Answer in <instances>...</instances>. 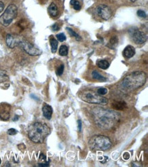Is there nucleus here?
I'll return each mask as SVG.
<instances>
[{
    "label": "nucleus",
    "instance_id": "1",
    "mask_svg": "<svg viewBox=\"0 0 148 167\" xmlns=\"http://www.w3.org/2000/svg\"><path fill=\"white\" fill-rule=\"evenodd\" d=\"M93 116L96 124L99 128L108 129L113 128L119 121V114L112 110L103 108H95L93 110Z\"/></svg>",
    "mask_w": 148,
    "mask_h": 167
},
{
    "label": "nucleus",
    "instance_id": "2",
    "mask_svg": "<svg viewBox=\"0 0 148 167\" xmlns=\"http://www.w3.org/2000/svg\"><path fill=\"white\" fill-rule=\"evenodd\" d=\"M50 132V128L47 125L37 122L29 127L28 136L32 142L42 143Z\"/></svg>",
    "mask_w": 148,
    "mask_h": 167
},
{
    "label": "nucleus",
    "instance_id": "3",
    "mask_svg": "<svg viewBox=\"0 0 148 167\" xmlns=\"http://www.w3.org/2000/svg\"><path fill=\"white\" fill-rule=\"evenodd\" d=\"M147 80L146 74L143 71H134L126 76L122 81V86L128 90H135L143 86Z\"/></svg>",
    "mask_w": 148,
    "mask_h": 167
},
{
    "label": "nucleus",
    "instance_id": "4",
    "mask_svg": "<svg viewBox=\"0 0 148 167\" xmlns=\"http://www.w3.org/2000/svg\"><path fill=\"white\" fill-rule=\"evenodd\" d=\"M111 145V141L105 136H94L89 141V146L91 150L106 151L110 149Z\"/></svg>",
    "mask_w": 148,
    "mask_h": 167
},
{
    "label": "nucleus",
    "instance_id": "5",
    "mask_svg": "<svg viewBox=\"0 0 148 167\" xmlns=\"http://www.w3.org/2000/svg\"><path fill=\"white\" fill-rule=\"evenodd\" d=\"M80 97L83 101L89 103L100 105H106L108 103V99L102 97L101 95L95 93L91 91H86L81 94Z\"/></svg>",
    "mask_w": 148,
    "mask_h": 167
},
{
    "label": "nucleus",
    "instance_id": "6",
    "mask_svg": "<svg viewBox=\"0 0 148 167\" xmlns=\"http://www.w3.org/2000/svg\"><path fill=\"white\" fill-rule=\"evenodd\" d=\"M17 7L14 4L9 5L0 17V23L3 26H8L17 15Z\"/></svg>",
    "mask_w": 148,
    "mask_h": 167
},
{
    "label": "nucleus",
    "instance_id": "7",
    "mask_svg": "<svg viewBox=\"0 0 148 167\" xmlns=\"http://www.w3.org/2000/svg\"><path fill=\"white\" fill-rule=\"evenodd\" d=\"M18 46H20L25 52L29 55H32V56H37V55H40L42 54V51L38 48H37L34 44L23 39L20 42Z\"/></svg>",
    "mask_w": 148,
    "mask_h": 167
},
{
    "label": "nucleus",
    "instance_id": "8",
    "mask_svg": "<svg viewBox=\"0 0 148 167\" xmlns=\"http://www.w3.org/2000/svg\"><path fill=\"white\" fill-rule=\"evenodd\" d=\"M130 34L132 41L136 44H142L146 42L147 35L143 32L139 30V29H132Z\"/></svg>",
    "mask_w": 148,
    "mask_h": 167
},
{
    "label": "nucleus",
    "instance_id": "9",
    "mask_svg": "<svg viewBox=\"0 0 148 167\" xmlns=\"http://www.w3.org/2000/svg\"><path fill=\"white\" fill-rule=\"evenodd\" d=\"M98 15L104 20H109L112 16V11L109 6L102 4L99 5L96 8Z\"/></svg>",
    "mask_w": 148,
    "mask_h": 167
},
{
    "label": "nucleus",
    "instance_id": "10",
    "mask_svg": "<svg viewBox=\"0 0 148 167\" xmlns=\"http://www.w3.org/2000/svg\"><path fill=\"white\" fill-rule=\"evenodd\" d=\"M23 40L19 36L13 34H8L6 36V44L10 48H14L18 46L20 42Z\"/></svg>",
    "mask_w": 148,
    "mask_h": 167
},
{
    "label": "nucleus",
    "instance_id": "11",
    "mask_svg": "<svg viewBox=\"0 0 148 167\" xmlns=\"http://www.w3.org/2000/svg\"><path fill=\"white\" fill-rule=\"evenodd\" d=\"M10 106L7 103L0 104V118L3 121H7L10 118Z\"/></svg>",
    "mask_w": 148,
    "mask_h": 167
},
{
    "label": "nucleus",
    "instance_id": "12",
    "mask_svg": "<svg viewBox=\"0 0 148 167\" xmlns=\"http://www.w3.org/2000/svg\"><path fill=\"white\" fill-rule=\"evenodd\" d=\"M135 55V49L132 45H128L123 51V55L127 59L132 58Z\"/></svg>",
    "mask_w": 148,
    "mask_h": 167
},
{
    "label": "nucleus",
    "instance_id": "13",
    "mask_svg": "<svg viewBox=\"0 0 148 167\" xmlns=\"http://www.w3.org/2000/svg\"><path fill=\"white\" fill-rule=\"evenodd\" d=\"M42 112L44 117H45L47 119L50 120L51 117H52V114H53L52 107L48 104H44L42 107Z\"/></svg>",
    "mask_w": 148,
    "mask_h": 167
},
{
    "label": "nucleus",
    "instance_id": "14",
    "mask_svg": "<svg viewBox=\"0 0 148 167\" xmlns=\"http://www.w3.org/2000/svg\"><path fill=\"white\" fill-rule=\"evenodd\" d=\"M48 12L51 17H56L58 14V9L57 6L54 3H51L48 8Z\"/></svg>",
    "mask_w": 148,
    "mask_h": 167
},
{
    "label": "nucleus",
    "instance_id": "15",
    "mask_svg": "<svg viewBox=\"0 0 148 167\" xmlns=\"http://www.w3.org/2000/svg\"><path fill=\"white\" fill-rule=\"evenodd\" d=\"M113 108L117 110H123L126 107V103L124 102H116L111 105Z\"/></svg>",
    "mask_w": 148,
    "mask_h": 167
},
{
    "label": "nucleus",
    "instance_id": "16",
    "mask_svg": "<svg viewBox=\"0 0 148 167\" xmlns=\"http://www.w3.org/2000/svg\"><path fill=\"white\" fill-rule=\"evenodd\" d=\"M96 65H97L100 69L106 70L109 67L110 64L109 62L106 60H98L96 62Z\"/></svg>",
    "mask_w": 148,
    "mask_h": 167
},
{
    "label": "nucleus",
    "instance_id": "17",
    "mask_svg": "<svg viewBox=\"0 0 148 167\" xmlns=\"http://www.w3.org/2000/svg\"><path fill=\"white\" fill-rule=\"evenodd\" d=\"M91 76H92V77L96 80H98L101 81H105L106 80V77L102 76L101 73H100L98 71H97V70H94V71L91 73Z\"/></svg>",
    "mask_w": 148,
    "mask_h": 167
},
{
    "label": "nucleus",
    "instance_id": "18",
    "mask_svg": "<svg viewBox=\"0 0 148 167\" xmlns=\"http://www.w3.org/2000/svg\"><path fill=\"white\" fill-rule=\"evenodd\" d=\"M9 80V76L8 73L4 70L0 69V83L5 82Z\"/></svg>",
    "mask_w": 148,
    "mask_h": 167
},
{
    "label": "nucleus",
    "instance_id": "19",
    "mask_svg": "<svg viewBox=\"0 0 148 167\" xmlns=\"http://www.w3.org/2000/svg\"><path fill=\"white\" fill-rule=\"evenodd\" d=\"M50 44H51V51H52L53 53H55L57 51V47H58L57 40L52 37V38L50 39Z\"/></svg>",
    "mask_w": 148,
    "mask_h": 167
},
{
    "label": "nucleus",
    "instance_id": "20",
    "mask_svg": "<svg viewBox=\"0 0 148 167\" xmlns=\"http://www.w3.org/2000/svg\"><path fill=\"white\" fill-rule=\"evenodd\" d=\"M117 44H118V38L116 36H114L111 37V39L108 44V47L113 49V48H115L117 46Z\"/></svg>",
    "mask_w": 148,
    "mask_h": 167
},
{
    "label": "nucleus",
    "instance_id": "21",
    "mask_svg": "<svg viewBox=\"0 0 148 167\" xmlns=\"http://www.w3.org/2000/svg\"><path fill=\"white\" fill-rule=\"evenodd\" d=\"M66 29H67V31L68 32L70 35H71L72 37H75L77 41H79V40H81V37L77 34V33L74 31L73 29H72L70 28H66Z\"/></svg>",
    "mask_w": 148,
    "mask_h": 167
},
{
    "label": "nucleus",
    "instance_id": "22",
    "mask_svg": "<svg viewBox=\"0 0 148 167\" xmlns=\"http://www.w3.org/2000/svg\"><path fill=\"white\" fill-rule=\"evenodd\" d=\"M59 54L62 56H66L68 54V48L67 46L66 45H62L60 48V50H59Z\"/></svg>",
    "mask_w": 148,
    "mask_h": 167
},
{
    "label": "nucleus",
    "instance_id": "23",
    "mask_svg": "<svg viewBox=\"0 0 148 167\" xmlns=\"http://www.w3.org/2000/svg\"><path fill=\"white\" fill-rule=\"evenodd\" d=\"M70 4L73 6V8L76 10H80L81 8V4L78 1H76V0H71Z\"/></svg>",
    "mask_w": 148,
    "mask_h": 167
},
{
    "label": "nucleus",
    "instance_id": "24",
    "mask_svg": "<svg viewBox=\"0 0 148 167\" xmlns=\"http://www.w3.org/2000/svg\"><path fill=\"white\" fill-rule=\"evenodd\" d=\"M56 37L59 41H60V42H64L66 40V36L64 34H63V33H60V34H57Z\"/></svg>",
    "mask_w": 148,
    "mask_h": 167
},
{
    "label": "nucleus",
    "instance_id": "25",
    "mask_svg": "<svg viewBox=\"0 0 148 167\" xmlns=\"http://www.w3.org/2000/svg\"><path fill=\"white\" fill-rule=\"evenodd\" d=\"M97 93L99 95H101V96L105 95L107 93V89L105 88H100L98 89Z\"/></svg>",
    "mask_w": 148,
    "mask_h": 167
},
{
    "label": "nucleus",
    "instance_id": "26",
    "mask_svg": "<svg viewBox=\"0 0 148 167\" xmlns=\"http://www.w3.org/2000/svg\"><path fill=\"white\" fill-rule=\"evenodd\" d=\"M64 66L63 65H61L57 69V72H56L57 75L59 76H61L63 73H64Z\"/></svg>",
    "mask_w": 148,
    "mask_h": 167
},
{
    "label": "nucleus",
    "instance_id": "27",
    "mask_svg": "<svg viewBox=\"0 0 148 167\" xmlns=\"http://www.w3.org/2000/svg\"><path fill=\"white\" fill-rule=\"evenodd\" d=\"M137 15L141 18H146L147 17L146 13L144 12L143 10H139L137 11Z\"/></svg>",
    "mask_w": 148,
    "mask_h": 167
},
{
    "label": "nucleus",
    "instance_id": "28",
    "mask_svg": "<svg viewBox=\"0 0 148 167\" xmlns=\"http://www.w3.org/2000/svg\"><path fill=\"white\" fill-rule=\"evenodd\" d=\"M17 130L15 129H14V128H11V129H9L8 130V133L9 135H15L17 133Z\"/></svg>",
    "mask_w": 148,
    "mask_h": 167
},
{
    "label": "nucleus",
    "instance_id": "29",
    "mask_svg": "<svg viewBox=\"0 0 148 167\" xmlns=\"http://www.w3.org/2000/svg\"><path fill=\"white\" fill-rule=\"evenodd\" d=\"M49 166V160L48 162H45L44 163H38V166H42V167H46Z\"/></svg>",
    "mask_w": 148,
    "mask_h": 167
},
{
    "label": "nucleus",
    "instance_id": "30",
    "mask_svg": "<svg viewBox=\"0 0 148 167\" xmlns=\"http://www.w3.org/2000/svg\"><path fill=\"white\" fill-rule=\"evenodd\" d=\"M123 158L125 159V160H127V159L130 158V154H129V153L126 152V153H124L123 155Z\"/></svg>",
    "mask_w": 148,
    "mask_h": 167
},
{
    "label": "nucleus",
    "instance_id": "31",
    "mask_svg": "<svg viewBox=\"0 0 148 167\" xmlns=\"http://www.w3.org/2000/svg\"><path fill=\"white\" fill-rule=\"evenodd\" d=\"M52 29L53 31H57L60 29V28H59V25L57 23H55L52 26Z\"/></svg>",
    "mask_w": 148,
    "mask_h": 167
},
{
    "label": "nucleus",
    "instance_id": "32",
    "mask_svg": "<svg viewBox=\"0 0 148 167\" xmlns=\"http://www.w3.org/2000/svg\"><path fill=\"white\" fill-rule=\"evenodd\" d=\"M40 159H42V160H43L44 162H47V157L43 154H40Z\"/></svg>",
    "mask_w": 148,
    "mask_h": 167
},
{
    "label": "nucleus",
    "instance_id": "33",
    "mask_svg": "<svg viewBox=\"0 0 148 167\" xmlns=\"http://www.w3.org/2000/svg\"><path fill=\"white\" fill-rule=\"evenodd\" d=\"M81 129H82V122H81V120L78 121V129L79 131L81 132Z\"/></svg>",
    "mask_w": 148,
    "mask_h": 167
},
{
    "label": "nucleus",
    "instance_id": "34",
    "mask_svg": "<svg viewBox=\"0 0 148 167\" xmlns=\"http://www.w3.org/2000/svg\"><path fill=\"white\" fill-rule=\"evenodd\" d=\"M3 8H4V4H3V3L2 2L0 1V13H1Z\"/></svg>",
    "mask_w": 148,
    "mask_h": 167
},
{
    "label": "nucleus",
    "instance_id": "35",
    "mask_svg": "<svg viewBox=\"0 0 148 167\" xmlns=\"http://www.w3.org/2000/svg\"><path fill=\"white\" fill-rule=\"evenodd\" d=\"M131 1L132 2H136V1H137V0H131Z\"/></svg>",
    "mask_w": 148,
    "mask_h": 167
},
{
    "label": "nucleus",
    "instance_id": "36",
    "mask_svg": "<svg viewBox=\"0 0 148 167\" xmlns=\"http://www.w3.org/2000/svg\"><path fill=\"white\" fill-rule=\"evenodd\" d=\"M1 163H2V160H1V159H0V164H1Z\"/></svg>",
    "mask_w": 148,
    "mask_h": 167
}]
</instances>
